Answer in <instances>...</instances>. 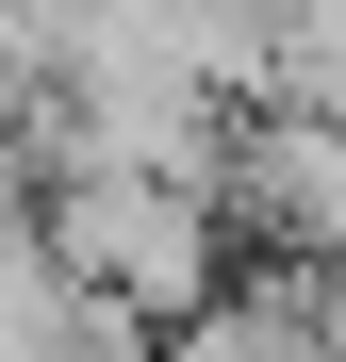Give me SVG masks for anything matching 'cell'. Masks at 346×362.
<instances>
[{
    "label": "cell",
    "instance_id": "1",
    "mask_svg": "<svg viewBox=\"0 0 346 362\" xmlns=\"http://www.w3.org/2000/svg\"><path fill=\"white\" fill-rule=\"evenodd\" d=\"M33 230H50V264L83 296H115L149 329L231 280V198L198 165H33Z\"/></svg>",
    "mask_w": 346,
    "mask_h": 362
},
{
    "label": "cell",
    "instance_id": "2",
    "mask_svg": "<svg viewBox=\"0 0 346 362\" xmlns=\"http://www.w3.org/2000/svg\"><path fill=\"white\" fill-rule=\"evenodd\" d=\"M149 362H330L313 346V280H214L198 313H165Z\"/></svg>",
    "mask_w": 346,
    "mask_h": 362
}]
</instances>
